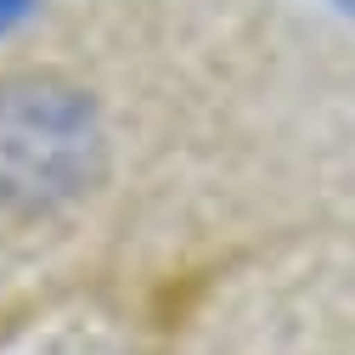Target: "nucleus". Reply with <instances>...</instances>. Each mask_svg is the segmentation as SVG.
Returning a JSON list of instances; mask_svg holds the SVG:
<instances>
[{
  "instance_id": "1",
  "label": "nucleus",
  "mask_w": 355,
  "mask_h": 355,
  "mask_svg": "<svg viewBox=\"0 0 355 355\" xmlns=\"http://www.w3.org/2000/svg\"><path fill=\"white\" fill-rule=\"evenodd\" d=\"M107 175V130L91 91L62 73H0V209L57 214Z\"/></svg>"
},
{
  "instance_id": "2",
  "label": "nucleus",
  "mask_w": 355,
  "mask_h": 355,
  "mask_svg": "<svg viewBox=\"0 0 355 355\" xmlns=\"http://www.w3.org/2000/svg\"><path fill=\"white\" fill-rule=\"evenodd\" d=\"M28 17H34V0H0V40L17 34Z\"/></svg>"
},
{
  "instance_id": "3",
  "label": "nucleus",
  "mask_w": 355,
  "mask_h": 355,
  "mask_svg": "<svg viewBox=\"0 0 355 355\" xmlns=\"http://www.w3.org/2000/svg\"><path fill=\"white\" fill-rule=\"evenodd\" d=\"M327 6H338L344 17H355V0H327Z\"/></svg>"
}]
</instances>
